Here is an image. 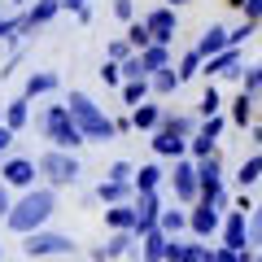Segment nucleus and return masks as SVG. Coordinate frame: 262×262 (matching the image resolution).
Segmentation results:
<instances>
[{
  "label": "nucleus",
  "instance_id": "obj_1",
  "mask_svg": "<svg viewBox=\"0 0 262 262\" xmlns=\"http://www.w3.org/2000/svg\"><path fill=\"white\" fill-rule=\"evenodd\" d=\"M53 210H57L53 184H48V188H27V192L13 201V210H9V219H5V227H9V232H18V236L39 232V227L53 219Z\"/></svg>",
  "mask_w": 262,
  "mask_h": 262
},
{
  "label": "nucleus",
  "instance_id": "obj_2",
  "mask_svg": "<svg viewBox=\"0 0 262 262\" xmlns=\"http://www.w3.org/2000/svg\"><path fill=\"white\" fill-rule=\"evenodd\" d=\"M39 131H44V140H53V149H70V153L88 140L79 131V122L70 118V105H48L39 114Z\"/></svg>",
  "mask_w": 262,
  "mask_h": 262
},
{
  "label": "nucleus",
  "instance_id": "obj_3",
  "mask_svg": "<svg viewBox=\"0 0 262 262\" xmlns=\"http://www.w3.org/2000/svg\"><path fill=\"white\" fill-rule=\"evenodd\" d=\"M66 105H70V118L79 122V131H83L88 140H114V136H118L114 118H105V114L96 110L83 92H70V96H66Z\"/></svg>",
  "mask_w": 262,
  "mask_h": 262
},
{
  "label": "nucleus",
  "instance_id": "obj_4",
  "mask_svg": "<svg viewBox=\"0 0 262 262\" xmlns=\"http://www.w3.org/2000/svg\"><path fill=\"white\" fill-rule=\"evenodd\" d=\"M79 249L75 236H61V232H27L22 236V253L27 258H70V253Z\"/></svg>",
  "mask_w": 262,
  "mask_h": 262
},
{
  "label": "nucleus",
  "instance_id": "obj_5",
  "mask_svg": "<svg viewBox=\"0 0 262 262\" xmlns=\"http://www.w3.org/2000/svg\"><path fill=\"white\" fill-rule=\"evenodd\" d=\"M79 158L70 149H48V153H39V175L48 179L53 188H70V184H79Z\"/></svg>",
  "mask_w": 262,
  "mask_h": 262
},
{
  "label": "nucleus",
  "instance_id": "obj_6",
  "mask_svg": "<svg viewBox=\"0 0 262 262\" xmlns=\"http://www.w3.org/2000/svg\"><path fill=\"white\" fill-rule=\"evenodd\" d=\"M170 188H175L179 206H196L201 201V170H196V158H175V170H170Z\"/></svg>",
  "mask_w": 262,
  "mask_h": 262
},
{
  "label": "nucleus",
  "instance_id": "obj_7",
  "mask_svg": "<svg viewBox=\"0 0 262 262\" xmlns=\"http://www.w3.org/2000/svg\"><path fill=\"white\" fill-rule=\"evenodd\" d=\"M223 227V210L214 206V201H196V206H188V232L196 236V241H210V236Z\"/></svg>",
  "mask_w": 262,
  "mask_h": 262
},
{
  "label": "nucleus",
  "instance_id": "obj_8",
  "mask_svg": "<svg viewBox=\"0 0 262 262\" xmlns=\"http://www.w3.org/2000/svg\"><path fill=\"white\" fill-rule=\"evenodd\" d=\"M35 175H39V162H31V158H9V162H0V179L9 188H35Z\"/></svg>",
  "mask_w": 262,
  "mask_h": 262
},
{
  "label": "nucleus",
  "instance_id": "obj_9",
  "mask_svg": "<svg viewBox=\"0 0 262 262\" xmlns=\"http://www.w3.org/2000/svg\"><path fill=\"white\" fill-rule=\"evenodd\" d=\"M162 196L158 192H136V236H144V232H153L158 227V219H162Z\"/></svg>",
  "mask_w": 262,
  "mask_h": 262
},
{
  "label": "nucleus",
  "instance_id": "obj_10",
  "mask_svg": "<svg viewBox=\"0 0 262 262\" xmlns=\"http://www.w3.org/2000/svg\"><path fill=\"white\" fill-rule=\"evenodd\" d=\"M206 75H214V79H245V70H241V44L206 57Z\"/></svg>",
  "mask_w": 262,
  "mask_h": 262
},
{
  "label": "nucleus",
  "instance_id": "obj_11",
  "mask_svg": "<svg viewBox=\"0 0 262 262\" xmlns=\"http://www.w3.org/2000/svg\"><path fill=\"white\" fill-rule=\"evenodd\" d=\"M149 144H153V153H158V158H184V153H188V136H179L170 122H162V127L153 131Z\"/></svg>",
  "mask_w": 262,
  "mask_h": 262
},
{
  "label": "nucleus",
  "instance_id": "obj_12",
  "mask_svg": "<svg viewBox=\"0 0 262 262\" xmlns=\"http://www.w3.org/2000/svg\"><path fill=\"white\" fill-rule=\"evenodd\" d=\"M223 245H232V249H249V214H245V210H227V219H223Z\"/></svg>",
  "mask_w": 262,
  "mask_h": 262
},
{
  "label": "nucleus",
  "instance_id": "obj_13",
  "mask_svg": "<svg viewBox=\"0 0 262 262\" xmlns=\"http://www.w3.org/2000/svg\"><path fill=\"white\" fill-rule=\"evenodd\" d=\"M144 27L153 31V44H175L179 18H175V9H153L149 18H144Z\"/></svg>",
  "mask_w": 262,
  "mask_h": 262
},
{
  "label": "nucleus",
  "instance_id": "obj_14",
  "mask_svg": "<svg viewBox=\"0 0 262 262\" xmlns=\"http://www.w3.org/2000/svg\"><path fill=\"white\" fill-rule=\"evenodd\" d=\"M105 227L110 232H136V196L118 201V206H105Z\"/></svg>",
  "mask_w": 262,
  "mask_h": 262
},
{
  "label": "nucleus",
  "instance_id": "obj_15",
  "mask_svg": "<svg viewBox=\"0 0 262 262\" xmlns=\"http://www.w3.org/2000/svg\"><path fill=\"white\" fill-rule=\"evenodd\" d=\"M166 245H170V236L162 232V227L144 232L140 236V262H166Z\"/></svg>",
  "mask_w": 262,
  "mask_h": 262
},
{
  "label": "nucleus",
  "instance_id": "obj_16",
  "mask_svg": "<svg viewBox=\"0 0 262 262\" xmlns=\"http://www.w3.org/2000/svg\"><path fill=\"white\" fill-rule=\"evenodd\" d=\"M131 196H136V184H122V179H110V175L96 184V201H105V206H118V201H131Z\"/></svg>",
  "mask_w": 262,
  "mask_h": 262
},
{
  "label": "nucleus",
  "instance_id": "obj_17",
  "mask_svg": "<svg viewBox=\"0 0 262 262\" xmlns=\"http://www.w3.org/2000/svg\"><path fill=\"white\" fill-rule=\"evenodd\" d=\"M253 114H258V96L241 88V92H236V101H232V110H227V118H232L236 127H249V122H253Z\"/></svg>",
  "mask_w": 262,
  "mask_h": 262
},
{
  "label": "nucleus",
  "instance_id": "obj_18",
  "mask_svg": "<svg viewBox=\"0 0 262 262\" xmlns=\"http://www.w3.org/2000/svg\"><path fill=\"white\" fill-rule=\"evenodd\" d=\"M131 118H136V131H158L162 122H166V110H162V105H153V101H144V105H136V110H131Z\"/></svg>",
  "mask_w": 262,
  "mask_h": 262
},
{
  "label": "nucleus",
  "instance_id": "obj_19",
  "mask_svg": "<svg viewBox=\"0 0 262 262\" xmlns=\"http://www.w3.org/2000/svg\"><path fill=\"white\" fill-rule=\"evenodd\" d=\"M223 48H232V31H227V27H206L196 53H201V57H214V53H223Z\"/></svg>",
  "mask_w": 262,
  "mask_h": 262
},
{
  "label": "nucleus",
  "instance_id": "obj_20",
  "mask_svg": "<svg viewBox=\"0 0 262 262\" xmlns=\"http://www.w3.org/2000/svg\"><path fill=\"white\" fill-rule=\"evenodd\" d=\"M57 83H61V79H57L53 70H31L27 83H22V96H48V92H57Z\"/></svg>",
  "mask_w": 262,
  "mask_h": 262
},
{
  "label": "nucleus",
  "instance_id": "obj_21",
  "mask_svg": "<svg viewBox=\"0 0 262 262\" xmlns=\"http://www.w3.org/2000/svg\"><path fill=\"white\" fill-rule=\"evenodd\" d=\"M140 66H144V75L166 70V66H170V44H149V48H140Z\"/></svg>",
  "mask_w": 262,
  "mask_h": 262
},
{
  "label": "nucleus",
  "instance_id": "obj_22",
  "mask_svg": "<svg viewBox=\"0 0 262 262\" xmlns=\"http://www.w3.org/2000/svg\"><path fill=\"white\" fill-rule=\"evenodd\" d=\"M162 179H170V175L158 166V162H144V166L136 170V192H158V188H162Z\"/></svg>",
  "mask_w": 262,
  "mask_h": 262
},
{
  "label": "nucleus",
  "instance_id": "obj_23",
  "mask_svg": "<svg viewBox=\"0 0 262 262\" xmlns=\"http://www.w3.org/2000/svg\"><path fill=\"white\" fill-rule=\"evenodd\" d=\"M140 245V236L136 232H114L110 241H105V262H114V258H127L131 249Z\"/></svg>",
  "mask_w": 262,
  "mask_h": 262
},
{
  "label": "nucleus",
  "instance_id": "obj_24",
  "mask_svg": "<svg viewBox=\"0 0 262 262\" xmlns=\"http://www.w3.org/2000/svg\"><path fill=\"white\" fill-rule=\"evenodd\" d=\"M5 122H9L13 131H22L31 122V96H13V101H5Z\"/></svg>",
  "mask_w": 262,
  "mask_h": 262
},
{
  "label": "nucleus",
  "instance_id": "obj_25",
  "mask_svg": "<svg viewBox=\"0 0 262 262\" xmlns=\"http://www.w3.org/2000/svg\"><path fill=\"white\" fill-rule=\"evenodd\" d=\"M158 227H162L166 236L188 232V206H166V210H162V219H158Z\"/></svg>",
  "mask_w": 262,
  "mask_h": 262
},
{
  "label": "nucleus",
  "instance_id": "obj_26",
  "mask_svg": "<svg viewBox=\"0 0 262 262\" xmlns=\"http://www.w3.org/2000/svg\"><path fill=\"white\" fill-rule=\"evenodd\" d=\"M57 9H61V0H39V5H31V13H27V35H31L35 27H44V22H53Z\"/></svg>",
  "mask_w": 262,
  "mask_h": 262
},
{
  "label": "nucleus",
  "instance_id": "obj_27",
  "mask_svg": "<svg viewBox=\"0 0 262 262\" xmlns=\"http://www.w3.org/2000/svg\"><path fill=\"white\" fill-rule=\"evenodd\" d=\"M149 92H153V79H149V75H140V79H127V83H122V105H131V110H136V105H140Z\"/></svg>",
  "mask_w": 262,
  "mask_h": 262
},
{
  "label": "nucleus",
  "instance_id": "obj_28",
  "mask_svg": "<svg viewBox=\"0 0 262 262\" xmlns=\"http://www.w3.org/2000/svg\"><path fill=\"white\" fill-rule=\"evenodd\" d=\"M149 79H153V92H158V96H175L179 88H184L179 70H170V66H166V70H158V75H149Z\"/></svg>",
  "mask_w": 262,
  "mask_h": 262
},
{
  "label": "nucleus",
  "instance_id": "obj_29",
  "mask_svg": "<svg viewBox=\"0 0 262 262\" xmlns=\"http://www.w3.org/2000/svg\"><path fill=\"white\" fill-rule=\"evenodd\" d=\"M196 75H206V57H201V53L192 48V53H184V57H179V79L188 83V79H196Z\"/></svg>",
  "mask_w": 262,
  "mask_h": 262
},
{
  "label": "nucleus",
  "instance_id": "obj_30",
  "mask_svg": "<svg viewBox=\"0 0 262 262\" xmlns=\"http://www.w3.org/2000/svg\"><path fill=\"white\" fill-rule=\"evenodd\" d=\"M258 179H262V153H253V158L241 162V170H236V184L249 188V184H258Z\"/></svg>",
  "mask_w": 262,
  "mask_h": 262
},
{
  "label": "nucleus",
  "instance_id": "obj_31",
  "mask_svg": "<svg viewBox=\"0 0 262 262\" xmlns=\"http://www.w3.org/2000/svg\"><path fill=\"white\" fill-rule=\"evenodd\" d=\"M223 110V96H219V88L210 83L206 92H201V101H196V114H201V118H210V114H219Z\"/></svg>",
  "mask_w": 262,
  "mask_h": 262
},
{
  "label": "nucleus",
  "instance_id": "obj_32",
  "mask_svg": "<svg viewBox=\"0 0 262 262\" xmlns=\"http://www.w3.org/2000/svg\"><path fill=\"white\" fill-rule=\"evenodd\" d=\"M22 35H27V18H0V39L18 44Z\"/></svg>",
  "mask_w": 262,
  "mask_h": 262
},
{
  "label": "nucleus",
  "instance_id": "obj_33",
  "mask_svg": "<svg viewBox=\"0 0 262 262\" xmlns=\"http://www.w3.org/2000/svg\"><path fill=\"white\" fill-rule=\"evenodd\" d=\"M127 39L136 44V53H140V48H149V44H153V31L144 27V22H131V27H127Z\"/></svg>",
  "mask_w": 262,
  "mask_h": 262
},
{
  "label": "nucleus",
  "instance_id": "obj_34",
  "mask_svg": "<svg viewBox=\"0 0 262 262\" xmlns=\"http://www.w3.org/2000/svg\"><path fill=\"white\" fill-rule=\"evenodd\" d=\"M210 258H214V249H206L201 241H192V245H184V258L179 262H210Z\"/></svg>",
  "mask_w": 262,
  "mask_h": 262
},
{
  "label": "nucleus",
  "instance_id": "obj_35",
  "mask_svg": "<svg viewBox=\"0 0 262 262\" xmlns=\"http://www.w3.org/2000/svg\"><path fill=\"white\" fill-rule=\"evenodd\" d=\"M241 88H245V92H253V96H262V61H258V66H249V70H245Z\"/></svg>",
  "mask_w": 262,
  "mask_h": 262
},
{
  "label": "nucleus",
  "instance_id": "obj_36",
  "mask_svg": "<svg viewBox=\"0 0 262 262\" xmlns=\"http://www.w3.org/2000/svg\"><path fill=\"white\" fill-rule=\"evenodd\" d=\"M105 53H110V61H127V57L136 53V44H131V39H114V44L105 48Z\"/></svg>",
  "mask_w": 262,
  "mask_h": 262
},
{
  "label": "nucleus",
  "instance_id": "obj_37",
  "mask_svg": "<svg viewBox=\"0 0 262 262\" xmlns=\"http://www.w3.org/2000/svg\"><path fill=\"white\" fill-rule=\"evenodd\" d=\"M101 79H105L110 88H118L122 79H127V75H122V61H105V66H101Z\"/></svg>",
  "mask_w": 262,
  "mask_h": 262
},
{
  "label": "nucleus",
  "instance_id": "obj_38",
  "mask_svg": "<svg viewBox=\"0 0 262 262\" xmlns=\"http://www.w3.org/2000/svg\"><path fill=\"white\" fill-rule=\"evenodd\" d=\"M249 245H262V206L249 210Z\"/></svg>",
  "mask_w": 262,
  "mask_h": 262
},
{
  "label": "nucleus",
  "instance_id": "obj_39",
  "mask_svg": "<svg viewBox=\"0 0 262 262\" xmlns=\"http://www.w3.org/2000/svg\"><path fill=\"white\" fill-rule=\"evenodd\" d=\"M122 75H127V79H140V75H144V66H140V53H131L127 61H122Z\"/></svg>",
  "mask_w": 262,
  "mask_h": 262
},
{
  "label": "nucleus",
  "instance_id": "obj_40",
  "mask_svg": "<svg viewBox=\"0 0 262 262\" xmlns=\"http://www.w3.org/2000/svg\"><path fill=\"white\" fill-rule=\"evenodd\" d=\"M9 210H13V196H9V184L0 179V223L9 219Z\"/></svg>",
  "mask_w": 262,
  "mask_h": 262
},
{
  "label": "nucleus",
  "instance_id": "obj_41",
  "mask_svg": "<svg viewBox=\"0 0 262 262\" xmlns=\"http://www.w3.org/2000/svg\"><path fill=\"white\" fill-rule=\"evenodd\" d=\"M66 9H75L79 13V22H92V9H88V0H61Z\"/></svg>",
  "mask_w": 262,
  "mask_h": 262
},
{
  "label": "nucleus",
  "instance_id": "obj_42",
  "mask_svg": "<svg viewBox=\"0 0 262 262\" xmlns=\"http://www.w3.org/2000/svg\"><path fill=\"white\" fill-rule=\"evenodd\" d=\"M114 13H118L122 22H136V5H131V0H114Z\"/></svg>",
  "mask_w": 262,
  "mask_h": 262
},
{
  "label": "nucleus",
  "instance_id": "obj_43",
  "mask_svg": "<svg viewBox=\"0 0 262 262\" xmlns=\"http://www.w3.org/2000/svg\"><path fill=\"white\" fill-rule=\"evenodd\" d=\"M253 27H258V22H249V18H245V22H241V27H236V31H232V44H245V39H249V35H253Z\"/></svg>",
  "mask_w": 262,
  "mask_h": 262
},
{
  "label": "nucleus",
  "instance_id": "obj_44",
  "mask_svg": "<svg viewBox=\"0 0 262 262\" xmlns=\"http://www.w3.org/2000/svg\"><path fill=\"white\" fill-rule=\"evenodd\" d=\"M13 136H18V131H13L9 122H5V127H0V158H5V153H9V144H13Z\"/></svg>",
  "mask_w": 262,
  "mask_h": 262
},
{
  "label": "nucleus",
  "instance_id": "obj_45",
  "mask_svg": "<svg viewBox=\"0 0 262 262\" xmlns=\"http://www.w3.org/2000/svg\"><path fill=\"white\" fill-rule=\"evenodd\" d=\"M245 18H249V22H262V0H245Z\"/></svg>",
  "mask_w": 262,
  "mask_h": 262
},
{
  "label": "nucleus",
  "instance_id": "obj_46",
  "mask_svg": "<svg viewBox=\"0 0 262 262\" xmlns=\"http://www.w3.org/2000/svg\"><path fill=\"white\" fill-rule=\"evenodd\" d=\"M253 144H262V122H258V127H253Z\"/></svg>",
  "mask_w": 262,
  "mask_h": 262
},
{
  "label": "nucleus",
  "instance_id": "obj_47",
  "mask_svg": "<svg viewBox=\"0 0 262 262\" xmlns=\"http://www.w3.org/2000/svg\"><path fill=\"white\" fill-rule=\"evenodd\" d=\"M0 127H5V105H0Z\"/></svg>",
  "mask_w": 262,
  "mask_h": 262
},
{
  "label": "nucleus",
  "instance_id": "obj_48",
  "mask_svg": "<svg viewBox=\"0 0 262 262\" xmlns=\"http://www.w3.org/2000/svg\"><path fill=\"white\" fill-rule=\"evenodd\" d=\"M227 5H241V9H245V0H227Z\"/></svg>",
  "mask_w": 262,
  "mask_h": 262
},
{
  "label": "nucleus",
  "instance_id": "obj_49",
  "mask_svg": "<svg viewBox=\"0 0 262 262\" xmlns=\"http://www.w3.org/2000/svg\"><path fill=\"white\" fill-rule=\"evenodd\" d=\"M166 5H188V0H166Z\"/></svg>",
  "mask_w": 262,
  "mask_h": 262
},
{
  "label": "nucleus",
  "instance_id": "obj_50",
  "mask_svg": "<svg viewBox=\"0 0 262 262\" xmlns=\"http://www.w3.org/2000/svg\"><path fill=\"white\" fill-rule=\"evenodd\" d=\"M253 262H262V258H253Z\"/></svg>",
  "mask_w": 262,
  "mask_h": 262
}]
</instances>
